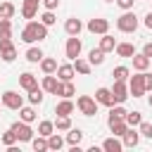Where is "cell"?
<instances>
[{"instance_id":"7a4b0ae2","label":"cell","mask_w":152,"mask_h":152,"mask_svg":"<svg viewBox=\"0 0 152 152\" xmlns=\"http://www.w3.org/2000/svg\"><path fill=\"white\" fill-rule=\"evenodd\" d=\"M145 93H147V88H145V71H138V74H133L131 81H128V95L142 97Z\"/></svg>"},{"instance_id":"9a60e30c","label":"cell","mask_w":152,"mask_h":152,"mask_svg":"<svg viewBox=\"0 0 152 152\" xmlns=\"http://www.w3.org/2000/svg\"><path fill=\"white\" fill-rule=\"evenodd\" d=\"M19 86L28 93V90H33V88H38V78L31 74V71H24L21 76H19Z\"/></svg>"},{"instance_id":"f35d334b","label":"cell","mask_w":152,"mask_h":152,"mask_svg":"<svg viewBox=\"0 0 152 152\" xmlns=\"http://www.w3.org/2000/svg\"><path fill=\"white\" fill-rule=\"evenodd\" d=\"M55 128L57 131H69L71 128V119L69 116H57L55 119Z\"/></svg>"},{"instance_id":"5bb4252c","label":"cell","mask_w":152,"mask_h":152,"mask_svg":"<svg viewBox=\"0 0 152 152\" xmlns=\"http://www.w3.org/2000/svg\"><path fill=\"white\" fill-rule=\"evenodd\" d=\"M38 5H40V0H24V2H21V14H24V19H33V17L38 14Z\"/></svg>"},{"instance_id":"681fc988","label":"cell","mask_w":152,"mask_h":152,"mask_svg":"<svg viewBox=\"0 0 152 152\" xmlns=\"http://www.w3.org/2000/svg\"><path fill=\"white\" fill-rule=\"evenodd\" d=\"M104 2H116V0H104Z\"/></svg>"},{"instance_id":"7c38bea8","label":"cell","mask_w":152,"mask_h":152,"mask_svg":"<svg viewBox=\"0 0 152 152\" xmlns=\"http://www.w3.org/2000/svg\"><path fill=\"white\" fill-rule=\"evenodd\" d=\"M21 40L24 43H38V33H36V21H28L24 28H21Z\"/></svg>"},{"instance_id":"60d3db41","label":"cell","mask_w":152,"mask_h":152,"mask_svg":"<svg viewBox=\"0 0 152 152\" xmlns=\"http://www.w3.org/2000/svg\"><path fill=\"white\" fill-rule=\"evenodd\" d=\"M138 131H140V135H142V138H150V140H152V124H147V121H140Z\"/></svg>"},{"instance_id":"2e32d148","label":"cell","mask_w":152,"mask_h":152,"mask_svg":"<svg viewBox=\"0 0 152 152\" xmlns=\"http://www.w3.org/2000/svg\"><path fill=\"white\" fill-rule=\"evenodd\" d=\"M74 112V102H71V97H62L59 102H57V107H55V114L57 116H69Z\"/></svg>"},{"instance_id":"c3c4849f","label":"cell","mask_w":152,"mask_h":152,"mask_svg":"<svg viewBox=\"0 0 152 152\" xmlns=\"http://www.w3.org/2000/svg\"><path fill=\"white\" fill-rule=\"evenodd\" d=\"M147 104H150V107H152V95H150V97H147Z\"/></svg>"},{"instance_id":"277c9868","label":"cell","mask_w":152,"mask_h":152,"mask_svg":"<svg viewBox=\"0 0 152 152\" xmlns=\"http://www.w3.org/2000/svg\"><path fill=\"white\" fill-rule=\"evenodd\" d=\"M10 128L17 133V140H19V142H31V140H33V128H31L26 121L19 119V121H14Z\"/></svg>"},{"instance_id":"9c48e42d","label":"cell","mask_w":152,"mask_h":152,"mask_svg":"<svg viewBox=\"0 0 152 152\" xmlns=\"http://www.w3.org/2000/svg\"><path fill=\"white\" fill-rule=\"evenodd\" d=\"M64 55H66L69 59H76V57L81 55V40H78V36H69L66 48H64Z\"/></svg>"},{"instance_id":"f907efd6","label":"cell","mask_w":152,"mask_h":152,"mask_svg":"<svg viewBox=\"0 0 152 152\" xmlns=\"http://www.w3.org/2000/svg\"><path fill=\"white\" fill-rule=\"evenodd\" d=\"M0 107H2V100H0Z\"/></svg>"},{"instance_id":"74e56055","label":"cell","mask_w":152,"mask_h":152,"mask_svg":"<svg viewBox=\"0 0 152 152\" xmlns=\"http://www.w3.org/2000/svg\"><path fill=\"white\" fill-rule=\"evenodd\" d=\"M28 102H31V104H40V102H43V88L28 90Z\"/></svg>"},{"instance_id":"bcb514c9","label":"cell","mask_w":152,"mask_h":152,"mask_svg":"<svg viewBox=\"0 0 152 152\" xmlns=\"http://www.w3.org/2000/svg\"><path fill=\"white\" fill-rule=\"evenodd\" d=\"M145 88L152 93V74H145Z\"/></svg>"},{"instance_id":"484cf974","label":"cell","mask_w":152,"mask_h":152,"mask_svg":"<svg viewBox=\"0 0 152 152\" xmlns=\"http://www.w3.org/2000/svg\"><path fill=\"white\" fill-rule=\"evenodd\" d=\"M43 57H45V55H43V50H40V48H33V45H31V48L26 50V59H28L31 64H38Z\"/></svg>"},{"instance_id":"ac0fdd59","label":"cell","mask_w":152,"mask_h":152,"mask_svg":"<svg viewBox=\"0 0 152 152\" xmlns=\"http://www.w3.org/2000/svg\"><path fill=\"white\" fill-rule=\"evenodd\" d=\"M81 28H83V24H81V19H76V17H71V19L64 21V31H66L69 36H78Z\"/></svg>"},{"instance_id":"5b68a950","label":"cell","mask_w":152,"mask_h":152,"mask_svg":"<svg viewBox=\"0 0 152 152\" xmlns=\"http://www.w3.org/2000/svg\"><path fill=\"white\" fill-rule=\"evenodd\" d=\"M2 107L19 112V109L24 107V97H21L17 90H5V93H2Z\"/></svg>"},{"instance_id":"e575fe53","label":"cell","mask_w":152,"mask_h":152,"mask_svg":"<svg viewBox=\"0 0 152 152\" xmlns=\"http://www.w3.org/2000/svg\"><path fill=\"white\" fill-rule=\"evenodd\" d=\"M140 121H142V114L140 112H126V124L128 126H140Z\"/></svg>"},{"instance_id":"d6a6232c","label":"cell","mask_w":152,"mask_h":152,"mask_svg":"<svg viewBox=\"0 0 152 152\" xmlns=\"http://www.w3.org/2000/svg\"><path fill=\"white\" fill-rule=\"evenodd\" d=\"M128 74H131V71H128V66H124V64L112 69V76H114V81H126V78H128Z\"/></svg>"},{"instance_id":"30bf717a","label":"cell","mask_w":152,"mask_h":152,"mask_svg":"<svg viewBox=\"0 0 152 152\" xmlns=\"http://www.w3.org/2000/svg\"><path fill=\"white\" fill-rule=\"evenodd\" d=\"M59 86H62V81H59L57 76H52V74H45V76H43V90H45V93H50V95H57Z\"/></svg>"},{"instance_id":"1f68e13d","label":"cell","mask_w":152,"mask_h":152,"mask_svg":"<svg viewBox=\"0 0 152 152\" xmlns=\"http://www.w3.org/2000/svg\"><path fill=\"white\" fill-rule=\"evenodd\" d=\"M55 133V121H40L38 124V135H52Z\"/></svg>"},{"instance_id":"6da1fadb","label":"cell","mask_w":152,"mask_h":152,"mask_svg":"<svg viewBox=\"0 0 152 152\" xmlns=\"http://www.w3.org/2000/svg\"><path fill=\"white\" fill-rule=\"evenodd\" d=\"M116 28H119L121 33H133V31L138 28V17H135L131 10H126V12L116 19Z\"/></svg>"},{"instance_id":"b9f144b4","label":"cell","mask_w":152,"mask_h":152,"mask_svg":"<svg viewBox=\"0 0 152 152\" xmlns=\"http://www.w3.org/2000/svg\"><path fill=\"white\" fill-rule=\"evenodd\" d=\"M109 114H114V116H119V119H126V109H124V107H121V104H114V107H112V112H109Z\"/></svg>"},{"instance_id":"7dc6e473","label":"cell","mask_w":152,"mask_h":152,"mask_svg":"<svg viewBox=\"0 0 152 152\" xmlns=\"http://www.w3.org/2000/svg\"><path fill=\"white\" fill-rule=\"evenodd\" d=\"M145 26L152 31V12H147V14H145Z\"/></svg>"},{"instance_id":"ab89813d","label":"cell","mask_w":152,"mask_h":152,"mask_svg":"<svg viewBox=\"0 0 152 152\" xmlns=\"http://www.w3.org/2000/svg\"><path fill=\"white\" fill-rule=\"evenodd\" d=\"M40 21H43L45 26H52V24L57 21V17H55V10H45V12L40 14Z\"/></svg>"},{"instance_id":"f6af8a7d","label":"cell","mask_w":152,"mask_h":152,"mask_svg":"<svg viewBox=\"0 0 152 152\" xmlns=\"http://www.w3.org/2000/svg\"><path fill=\"white\" fill-rule=\"evenodd\" d=\"M142 55H147V57L152 59V43H145V45H142Z\"/></svg>"},{"instance_id":"d6986e66","label":"cell","mask_w":152,"mask_h":152,"mask_svg":"<svg viewBox=\"0 0 152 152\" xmlns=\"http://www.w3.org/2000/svg\"><path fill=\"white\" fill-rule=\"evenodd\" d=\"M74 74H76L74 64H59V66H57V78H59V81H71Z\"/></svg>"},{"instance_id":"d590c367","label":"cell","mask_w":152,"mask_h":152,"mask_svg":"<svg viewBox=\"0 0 152 152\" xmlns=\"http://www.w3.org/2000/svg\"><path fill=\"white\" fill-rule=\"evenodd\" d=\"M2 145H5V147H12V145H17V133H14L12 128H7V131L2 133Z\"/></svg>"},{"instance_id":"ba28073f","label":"cell","mask_w":152,"mask_h":152,"mask_svg":"<svg viewBox=\"0 0 152 152\" xmlns=\"http://www.w3.org/2000/svg\"><path fill=\"white\" fill-rule=\"evenodd\" d=\"M88 31H90V33L102 36V33H107V31H109V21H107V19H102V17H95V19H90V21H88Z\"/></svg>"},{"instance_id":"44dd1931","label":"cell","mask_w":152,"mask_h":152,"mask_svg":"<svg viewBox=\"0 0 152 152\" xmlns=\"http://www.w3.org/2000/svg\"><path fill=\"white\" fill-rule=\"evenodd\" d=\"M74 69H76V74H81V76H88V74H90V69H93V64H90L88 59H81V57H76V59H74Z\"/></svg>"},{"instance_id":"cb8c5ba5","label":"cell","mask_w":152,"mask_h":152,"mask_svg":"<svg viewBox=\"0 0 152 152\" xmlns=\"http://www.w3.org/2000/svg\"><path fill=\"white\" fill-rule=\"evenodd\" d=\"M57 95H59V97H74V95H76V88H74V83H71V81H62V86H59Z\"/></svg>"},{"instance_id":"ffe728a7","label":"cell","mask_w":152,"mask_h":152,"mask_svg":"<svg viewBox=\"0 0 152 152\" xmlns=\"http://www.w3.org/2000/svg\"><path fill=\"white\" fill-rule=\"evenodd\" d=\"M104 55H107V52H104L102 48H93V50L88 52V62L95 64V66H100V64L104 62Z\"/></svg>"},{"instance_id":"e0dca14e","label":"cell","mask_w":152,"mask_h":152,"mask_svg":"<svg viewBox=\"0 0 152 152\" xmlns=\"http://www.w3.org/2000/svg\"><path fill=\"white\" fill-rule=\"evenodd\" d=\"M131 59H133V69H135V71H147L150 64H152V59H150L147 55H142V52H140V55H133Z\"/></svg>"},{"instance_id":"f546056e","label":"cell","mask_w":152,"mask_h":152,"mask_svg":"<svg viewBox=\"0 0 152 152\" xmlns=\"http://www.w3.org/2000/svg\"><path fill=\"white\" fill-rule=\"evenodd\" d=\"M31 147H33L36 152H45V150H50V145H48V138H45V135L33 138V140H31Z\"/></svg>"},{"instance_id":"836d02e7","label":"cell","mask_w":152,"mask_h":152,"mask_svg":"<svg viewBox=\"0 0 152 152\" xmlns=\"http://www.w3.org/2000/svg\"><path fill=\"white\" fill-rule=\"evenodd\" d=\"M14 12H17V7H14L12 2H2V5H0V17H2V19H12Z\"/></svg>"},{"instance_id":"4fadbf2b","label":"cell","mask_w":152,"mask_h":152,"mask_svg":"<svg viewBox=\"0 0 152 152\" xmlns=\"http://www.w3.org/2000/svg\"><path fill=\"white\" fill-rule=\"evenodd\" d=\"M121 142H124V147H135L138 142H140V131H135L133 126L121 135Z\"/></svg>"},{"instance_id":"f1b7e54d","label":"cell","mask_w":152,"mask_h":152,"mask_svg":"<svg viewBox=\"0 0 152 152\" xmlns=\"http://www.w3.org/2000/svg\"><path fill=\"white\" fill-rule=\"evenodd\" d=\"M81 138H83V133H81L78 128H74V126H71V128L66 131V138H64V140H66L69 145H78V142H81Z\"/></svg>"},{"instance_id":"83f0119b","label":"cell","mask_w":152,"mask_h":152,"mask_svg":"<svg viewBox=\"0 0 152 152\" xmlns=\"http://www.w3.org/2000/svg\"><path fill=\"white\" fill-rule=\"evenodd\" d=\"M36 116H38V114H36V109H33V107H21V109H19V119H21V121H26V124H33V121H36Z\"/></svg>"},{"instance_id":"816d5d0a","label":"cell","mask_w":152,"mask_h":152,"mask_svg":"<svg viewBox=\"0 0 152 152\" xmlns=\"http://www.w3.org/2000/svg\"><path fill=\"white\" fill-rule=\"evenodd\" d=\"M40 2H43V0H40Z\"/></svg>"},{"instance_id":"d4e9b609","label":"cell","mask_w":152,"mask_h":152,"mask_svg":"<svg viewBox=\"0 0 152 152\" xmlns=\"http://www.w3.org/2000/svg\"><path fill=\"white\" fill-rule=\"evenodd\" d=\"M116 55L119 57H133L135 55V48L131 43H116Z\"/></svg>"},{"instance_id":"7bdbcfd3","label":"cell","mask_w":152,"mask_h":152,"mask_svg":"<svg viewBox=\"0 0 152 152\" xmlns=\"http://www.w3.org/2000/svg\"><path fill=\"white\" fill-rule=\"evenodd\" d=\"M133 2H135V0H116V5H119L124 12H126V10H133Z\"/></svg>"},{"instance_id":"7402d4cb","label":"cell","mask_w":152,"mask_h":152,"mask_svg":"<svg viewBox=\"0 0 152 152\" xmlns=\"http://www.w3.org/2000/svg\"><path fill=\"white\" fill-rule=\"evenodd\" d=\"M121 147H124V142L119 140V135L107 138V140L102 142V150H107V152H121Z\"/></svg>"},{"instance_id":"8d00e7d4","label":"cell","mask_w":152,"mask_h":152,"mask_svg":"<svg viewBox=\"0 0 152 152\" xmlns=\"http://www.w3.org/2000/svg\"><path fill=\"white\" fill-rule=\"evenodd\" d=\"M48 145H50V150H62L64 138H62V135H57V133H52V135H48Z\"/></svg>"},{"instance_id":"f5cc1de1","label":"cell","mask_w":152,"mask_h":152,"mask_svg":"<svg viewBox=\"0 0 152 152\" xmlns=\"http://www.w3.org/2000/svg\"><path fill=\"white\" fill-rule=\"evenodd\" d=\"M150 66H152V64H150Z\"/></svg>"},{"instance_id":"8fae6325","label":"cell","mask_w":152,"mask_h":152,"mask_svg":"<svg viewBox=\"0 0 152 152\" xmlns=\"http://www.w3.org/2000/svg\"><path fill=\"white\" fill-rule=\"evenodd\" d=\"M95 100H97V104L114 107V95H112V88H97V90H95Z\"/></svg>"},{"instance_id":"4dcf8cb0","label":"cell","mask_w":152,"mask_h":152,"mask_svg":"<svg viewBox=\"0 0 152 152\" xmlns=\"http://www.w3.org/2000/svg\"><path fill=\"white\" fill-rule=\"evenodd\" d=\"M5 38H12V21L0 17V40H5Z\"/></svg>"},{"instance_id":"4316f807","label":"cell","mask_w":152,"mask_h":152,"mask_svg":"<svg viewBox=\"0 0 152 152\" xmlns=\"http://www.w3.org/2000/svg\"><path fill=\"white\" fill-rule=\"evenodd\" d=\"M40 69H43V74H55V71H57V59L43 57V59H40Z\"/></svg>"},{"instance_id":"8992f818","label":"cell","mask_w":152,"mask_h":152,"mask_svg":"<svg viewBox=\"0 0 152 152\" xmlns=\"http://www.w3.org/2000/svg\"><path fill=\"white\" fill-rule=\"evenodd\" d=\"M0 59L2 62H14L17 59V48H14V43L10 38L0 40Z\"/></svg>"},{"instance_id":"52a82bcc","label":"cell","mask_w":152,"mask_h":152,"mask_svg":"<svg viewBox=\"0 0 152 152\" xmlns=\"http://www.w3.org/2000/svg\"><path fill=\"white\" fill-rule=\"evenodd\" d=\"M112 95H114V104H124L126 97H128V86H126V81H114Z\"/></svg>"},{"instance_id":"603a6c76","label":"cell","mask_w":152,"mask_h":152,"mask_svg":"<svg viewBox=\"0 0 152 152\" xmlns=\"http://www.w3.org/2000/svg\"><path fill=\"white\" fill-rule=\"evenodd\" d=\"M100 48H102L104 52H112V50H116V40H114V36H109V33H102V38H100Z\"/></svg>"},{"instance_id":"3957f363","label":"cell","mask_w":152,"mask_h":152,"mask_svg":"<svg viewBox=\"0 0 152 152\" xmlns=\"http://www.w3.org/2000/svg\"><path fill=\"white\" fill-rule=\"evenodd\" d=\"M76 107H78V112H81L83 116H95V114H97V100L90 97V95H81V97L76 100Z\"/></svg>"},{"instance_id":"ee69618b","label":"cell","mask_w":152,"mask_h":152,"mask_svg":"<svg viewBox=\"0 0 152 152\" xmlns=\"http://www.w3.org/2000/svg\"><path fill=\"white\" fill-rule=\"evenodd\" d=\"M43 7L45 10H57L59 7V0H43Z\"/></svg>"}]
</instances>
